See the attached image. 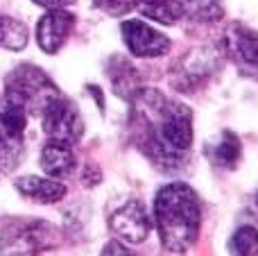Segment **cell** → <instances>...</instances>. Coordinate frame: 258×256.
I'll use <instances>...</instances> for the list:
<instances>
[{
	"label": "cell",
	"instance_id": "1",
	"mask_svg": "<svg viewBox=\"0 0 258 256\" xmlns=\"http://www.w3.org/2000/svg\"><path fill=\"white\" fill-rule=\"evenodd\" d=\"M129 104L132 132L143 154L161 170H179L192 145V111L150 86H141Z\"/></svg>",
	"mask_w": 258,
	"mask_h": 256
},
{
	"label": "cell",
	"instance_id": "2",
	"mask_svg": "<svg viewBox=\"0 0 258 256\" xmlns=\"http://www.w3.org/2000/svg\"><path fill=\"white\" fill-rule=\"evenodd\" d=\"M154 225L168 252H188L200 238L202 207L197 193L183 181L165 184L154 198Z\"/></svg>",
	"mask_w": 258,
	"mask_h": 256
},
{
	"label": "cell",
	"instance_id": "3",
	"mask_svg": "<svg viewBox=\"0 0 258 256\" xmlns=\"http://www.w3.org/2000/svg\"><path fill=\"white\" fill-rule=\"evenodd\" d=\"M61 243V231L48 220L16 218L0 229V256H39Z\"/></svg>",
	"mask_w": 258,
	"mask_h": 256
},
{
	"label": "cell",
	"instance_id": "4",
	"mask_svg": "<svg viewBox=\"0 0 258 256\" xmlns=\"http://www.w3.org/2000/svg\"><path fill=\"white\" fill-rule=\"evenodd\" d=\"M61 91L41 68L23 63L9 73L5 82V100L25 109V113H43V109L52 102Z\"/></svg>",
	"mask_w": 258,
	"mask_h": 256
},
{
	"label": "cell",
	"instance_id": "5",
	"mask_svg": "<svg viewBox=\"0 0 258 256\" xmlns=\"http://www.w3.org/2000/svg\"><path fill=\"white\" fill-rule=\"evenodd\" d=\"M222 54L215 48H195L186 52L170 71V82L181 93H192L209 84V80L218 73Z\"/></svg>",
	"mask_w": 258,
	"mask_h": 256
},
{
	"label": "cell",
	"instance_id": "6",
	"mask_svg": "<svg viewBox=\"0 0 258 256\" xmlns=\"http://www.w3.org/2000/svg\"><path fill=\"white\" fill-rule=\"evenodd\" d=\"M41 116H43V132L52 141H63V143L75 145L84 134V122H82L75 102H71L63 95H57L43 109Z\"/></svg>",
	"mask_w": 258,
	"mask_h": 256
},
{
	"label": "cell",
	"instance_id": "7",
	"mask_svg": "<svg viewBox=\"0 0 258 256\" xmlns=\"http://www.w3.org/2000/svg\"><path fill=\"white\" fill-rule=\"evenodd\" d=\"M224 54L240 68V73L258 80V32L233 23L224 34Z\"/></svg>",
	"mask_w": 258,
	"mask_h": 256
},
{
	"label": "cell",
	"instance_id": "8",
	"mask_svg": "<svg viewBox=\"0 0 258 256\" xmlns=\"http://www.w3.org/2000/svg\"><path fill=\"white\" fill-rule=\"evenodd\" d=\"M150 218L147 211L138 200L122 204L118 211H113V216L109 218V229L116 236L120 243H129V245H138L147 238L150 234Z\"/></svg>",
	"mask_w": 258,
	"mask_h": 256
},
{
	"label": "cell",
	"instance_id": "9",
	"mask_svg": "<svg viewBox=\"0 0 258 256\" xmlns=\"http://www.w3.org/2000/svg\"><path fill=\"white\" fill-rule=\"evenodd\" d=\"M120 30L125 45L134 57L152 59V57H161V54H165L170 50L168 36L143 21H125Z\"/></svg>",
	"mask_w": 258,
	"mask_h": 256
},
{
	"label": "cell",
	"instance_id": "10",
	"mask_svg": "<svg viewBox=\"0 0 258 256\" xmlns=\"http://www.w3.org/2000/svg\"><path fill=\"white\" fill-rule=\"evenodd\" d=\"M73 27H75V16L68 9H48L36 25L39 48L48 54L59 52L71 36Z\"/></svg>",
	"mask_w": 258,
	"mask_h": 256
},
{
	"label": "cell",
	"instance_id": "11",
	"mask_svg": "<svg viewBox=\"0 0 258 256\" xmlns=\"http://www.w3.org/2000/svg\"><path fill=\"white\" fill-rule=\"evenodd\" d=\"M41 168L50 179H63L71 177L77 168V157L71 143L63 141H52L48 139V143L41 150Z\"/></svg>",
	"mask_w": 258,
	"mask_h": 256
},
{
	"label": "cell",
	"instance_id": "12",
	"mask_svg": "<svg viewBox=\"0 0 258 256\" xmlns=\"http://www.w3.org/2000/svg\"><path fill=\"white\" fill-rule=\"evenodd\" d=\"M16 190L21 195H25L27 200H34L41 204H54L59 200H63L66 195V186L57 179H50V177H34L27 175L16 179Z\"/></svg>",
	"mask_w": 258,
	"mask_h": 256
},
{
	"label": "cell",
	"instance_id": "13",
	"mask_svg": "<svg viewBox=\"0 0 258 256\" xmlns=\"http://www.w3.org/2000/svg\"><path fill=\"white\" fill-rule=\"evenodd\" d=\"M136 9L145 18L161 25H174L183 18L181 0H138Z\"/></svg>",
	"mask_w": 258,
	"mask_h": 256
},
{
	"label": "cell",
	"instance_id": "14",
	"mask_svg": "<svg viewBox=\"0 0 258 256\" xmlns=\"http://www.w3.org/2000/svg\"><path fill=\"white\" fill-rule=\"evenodd\" d=\"M109 77H111L113 91L125 100H129L138 89H141V80H138L136 68L122 57H116L111 61V66H109Z\"/></svg>",
	"mask_w": 258,
	"mask_h": 256
},
{
	"label": "cell",
	"instance_id": "15",
	"mask_svg": "<svg viewBox=\"0 0 258 256\" xmlns=\"http://www.w3.org/2000/svg\"><path fill=\"white\" fill-rule=\"evenodd\" d=\"M181 9L183 18L192 23H202V25H213L224 18V9L220 0H181Z\"/></svg>",
	"mask_w": 258,
	"mask_h": 256
},
{
	"label": "cell",
	"instance_id": "16",
	"mask_svg": "<svg viewBox=\"0 0 258 256\" xmlns=\"http://www.w3.org/2000/svg\"><path fill=\"white\" fill-rule=\"evenodd\" d=\"M23 157V134L0 127V170L12 172Z\"/></svg>",
	"mask_w": 258,
	"mask_h": 256
},
{
	"label": "cell",
	"instance_id": "17",
	"mask_svg": "<svg viewBox=\"0 0 258 256\" xmlns=\"http://www.w3.org/2000/svg\"><path fill=\"white\" fill-rule=\"evenodd\" d=\"M211 161L220 168H233L238 161H240V141L233 132H224L222 139L211 148Z\"/></svg>",
	"mask_w": 258,
	"mask_h": 256
},
{
	"label": "cell",
	"instance_id": "18",
	"mask_svg": "<svg viewBox=\"0 0 258 256\" xmlns=\"http://www.w3.org/2000/svg\"><path fill=\"white\" fill-rule=\"evenodd\" d=\"M27 39H30L27 27L21 21L12 16H0V48L18 52L27 45Z\"/></svg>",
	"mask_w": 258,
	"mask_h": 256
},
{
	"label": "cell",
	"instance_id": "19",
	"mask_svg": "<svg viewBox=\"0 0 258 256\" xmlns=\"http://www.w3.org/2000/svg\"><path fill=\"white\" fill-rule=\"evenodd\" d=\"M231 254L233 256H258V229L256 227H240L231 236Z\"/></svg>",
	"mask_w": 258,
	"mask_h": 256
},
{
	"label": "cell",
	"instance_id": "20",
	"mask_svg": "<svg viewBox=\"0 0 258 256\" xmlns=\"http://www.w3.org/2000/svg\"><path fill=\"white\" fill-rule=\"evenodd\" d=\"M93 5L102 12L111 14V16H122V14L136 9L138 0H93Z\"/></svg>",
	"mask_w": 258,
	"mask_h": 256
},
{
	"label": "cell",
	"instance_id": "21",
	"mask_svg": "<svg viewBox=\"0 0 258 256\" xmlns=\"http://www.w3.org/2000/svg\"><path fill=\"white\" fill-rule=\"evenodd\" d=\"M100 256H134V254L125 243H120V240H111V243L104 245V249H102Z\"/></svg>",
	"mask_w": 258,
	"mask_h": 256
},
{
	"label": "cell",
	"instance_id": "22",
	"mask_svg": "<svg viewBox=\"0 0 258 256\" xmlns=\"http://www.w3.org/2000/svg\"><path fill=\"white\" fill-rule=\"evenodd\" d=\"M34 3L45 9H66L68 5H73L75 0H34Z\"/></svg>",
	"mask_w": 258,
	"mask_h": 256
},
{
	"label": "cell",
	"instance_id": "23",
	"mask_svg": "<svg viewBox=\"0 0 258 256\" xmlns=\"http://www.w3.org/2000/svg\"><path fill=\"white\" fill-rule=\"evenodd\" d=\"M256 204H258V195H256Z\"/></svg>",
	"mask_w": 258,
	"mask_h": 256
}]
</instances>
